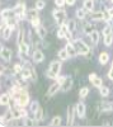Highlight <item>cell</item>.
Returning <instances> with one entry per match:
<instances>
[{
	"label": "cell",
	"instance_id": "obj_4",
	"mask_svg": "<svg viewBox=\"0 0 113 127\" xmlns=\"http://www.w3.org/2000/svg\"><path fill=\"white\" fill-rule=\"evenodd\" d=\"M54 17L57 20L58 24H62L64 20L66 19V12H65V10H55V12H54Z\"/></svg>",
	"mask_w": 113,
	"mask_h": 127
},
{
	"label": "cell",
	"instance_id": "obj_37",
	"mask_svg": "<svg viewBox=\"0 0 113 127\" xmlns=\"http://www.w3.org/2000/svg\"><path fill=\"white\" fill-rule=\"evenodd\" d=\"M23 123H24V126H33V125H34V121H32L30 118H27V117H24V121H23Z\"/></svg>",
	"mask_w": 113,
	"mask_h": 127
},
{
	"label": "cell",
	"instance_id": "obj_22",
	"mask_svg": "<svg viewBox=\"0 0 113 127\" xmlns=\"http://www.w3.org/2000/svg\"><path fill=\"white\" fill-rule=\"evenodd\" d=\"M58 57H60V60H66L69 57V52L66 51V48L58 51Z\"/></svg>",
	"mask_w": 113,
	"mask_h": 127
},
{
	"label": "cell",
	"instance_id": "obj_13",
	"mask_svg": "<svg viewBox=\"0 0 113 127\" xmlns=\"http://www.w3.org/2000/svg\"><path fill=\"white\" fill-rule=\"evenodd\" d=\"M65 48H66V51L69 52V56H70V57H74V56H76L78 51H76V48H75V46H74V45H71V43H67Z\"/></svg>",
	"mask_w": 113,
	"mask_h": 127
},
{
	"label": "cell",
	"instance_id": "obj_31",
	"mask_svg": "<svg viewBox=\"0 0 113 127\" xmlns=\"http://www.w3.org/2000/svg\"><path fill=\"white\" fill-rule=\"evenodd\" d=\"M39 108V104H38V102H32V103H30V111H32L33 113L37 111Z\"/></svg>",
	"mask_w": 113,
	"mask_h": 127
},
{
	"label": "cell",
	"instance_id": "obj_19",
	"mask_svg": "<svg viewBox=\"0 0 113 127\" xmlns=\"http://www.w3.org/2000/svg\"><path fill=\"white\" fill-rule=\"evenodd\" d=\"M108 59H109V55L107 54V52H102V54L99 55V62L102 64V65H104V64H107Z\"/></svg>",
	"mask_w": 113,
	"mask_h": 127
},
{
	"label": "cell",
	"instance_id": "obj_11",
	"mask_svg": "<svg viewBox=\"0 0 113 127\" xmlns=\"http://www.w3.org/2000/svg\"><path fill=\"white\" fill-rule=\"evenodd\" d=\"M28 51H29V47H28V45L26 43V42L19 45V55H20V57H24L28 54Z\"/></svg>",
	"mask_w": 113,
	"mask_h": 127
},
{
	"label": "cell",
	"instance_id": "obj_15",
	"mask_svg": "<svg viewBox=\"0 0 113 127\" xmlns=\"http://www.w3.org/2000/svg\"><path fill=\"white\" fill-rule=\"evenodd\" d=\"M43 59H45V56H43V54H42V51L36 50L34 54H33V60H34L36 62H42Z\"/></svg>",
	"mask_w": 113,
	"mask_h": 127
},
{
	"label": "cell",
	"instance_id": "obj_34",
	"mask_svg": "<svg viewBox=\"0 0 113 127\" xmlns=\"http://www.w3.org/2000/svg\"><path fill=\"white\" fill-rule=\"evenodd\" d=\"M23 37H24V31H20L19 34H18V39H17V42H18L19 45L23 43Z\"/></svg>",
	"mask_w": 113,
	"mask_h": 127
},
{
	"label": "cell",
	"instance_id": "obj_21",
	"mask_svg": "<svg viewBox=\"0 0 113 127\" xmlns=\"http://www.w3.org/2000/svg\"><path fill=\"white\" fill-rule=\"evenodd\" d=\"M10 102V94H3L1 95V100H0V103H1V105H8Z\"/></svg>",
	"mask_w": 113,
	"mask_h": 127
},
{
	"label": "cell",
	"instance_id": "obj_32",
	"mask_svg": "<svg viewBox=\"0 0 113 127\" xmlns=\"http://www.w3.org/2000/svg\"><path fill=\"white\" fill-rule=\"evenodd\" d=\"M30 23H32V26L33 27H38L39 26V18L38 17H34V18H32V19H30Z\"/></svg>",
	"mask_w": 113,
	"mask_h": 127
},
{
	"label": "cell",
	"instance_id": "obj_1",
	"mask_svg": "<svg viewBox=\"0 0 113 127\" xmlns=\"http://www.w3.org/2000/svg\"><path fill=\"white\" fill-rule=\"evenodd\" d=\"M14 99H15L17 105H19V107H24V105L28 103V100H29V97H28L27 92L20 90L17 95H14Z\"/></svg>",
	"mask_w": 113,
	"mask_h": 127
},
{
	"label": "cell",
	"instance_id": "obj_8",
	"mask_svg": "<svg viewBox=\"0 0 113 127\" xmlns=\"http://www.w3.org/2000/svg\"><path fill=\"white\" fill-rule=\"evenodd\" d=\"M74 123V107L73 105H69L67 108V125L71 126Z\"/></svg>",
	"mask_w": 113,
	"mask_h": 127
},
{
	"label": "cell",
	"instance_id": "obj_18",
	"mask_svg": "<svg viewBox=\"0 0 113 127\" xmlns=\"http://www.w3.org/2000/svg\"><path fill=\"white\" fill-rule=\"evenodd\" d=\"M90 39H91V42H93L94 45H97L98 42H99V33H98L97 31H93L90 33Z\"/></svg>",
	"mask_w": 113,
	"mask_h": 127
},
{
	"label": "cell",
	"instance_id": "obj_35",
	"mask_svg": "<svg viewBox=\"0 0 113 127\" xmlns=\"http://www.w3.org/2000/svg\"><path fill=\"white\" fill-rule=\"evenodd\" d=\"M84 10H85V9H84ZM84 10H83V9H79L78 12H76V17H78L79 19H83V18L85 17V12H84Z\"/></svg>",
	"mask_w": 113,
	"mask_h": 127
},
{
	"label": "cell",
	"instance_id": "obj_3",
	"mask_svg": "<svg viewBox=\"0 0 113 127\" xmlns=\"http://www.w3.org/2000/svg\"><path fill=\"white\" fill-rule=\"evenodd\" d=\"M75 48H76V51H78V54H80V55H88L89 54V47L84 43L83 41H80V39H78L76 42H75Z\"/></svg>",
	"mask_w": 113,
	"mask_h": 127
},
{
	"label": "cell",
	"instance_id": "obj_36",
	"mask_svg": "<svg viewBox=\"0 0 113 127\" xmlns=\"http://www.w3.org/2000/svg\"><path fill=\"white\" fill-rule=\"evenodd\" d=\"M91 18L95 19V20H100V19H103V13H94L93 15H91Z\"/></svg>",
	"mask_w": 113,
	"mask_h": 127
},
{
	"label": "cell",
	"instance_id": "obj_2",
	"mask_svg": "<svg viewBox=\"0 0 113 127\" xmlns=\"http://www.w3.org/2000/svg\"><path fill=\"white\" fill-rule=\"evenodd\" d=\"M60 70H61V64H60L58 61H54L52 64H51L50 70H48V72H47L48 78H51V79H55V78L58 75Z\"/></svg>",
	"mask_w": 113,
	"mask_h": 127
},
{
	"label": "cell",
	"instance_id": "obj_23",
	"mask_svg": "<svg viewBox=\"0 0 113 127\" xmlns=\"http://www.w3.org/2000/svg\"><path fill=\"white\" fill-rule=\"evenodd\" d=\"M67 28H69V31L70 32H74L75 31V28H76V23H75V20L74 19H70L69 22H67Z\"/></svg>",
	"mask_w": 113,
	"mask_h": 127
},
{
	"label": "cell",
	"instance_id": "obj_33",
	"mask_svg": "<svg viewBox=\"0 0 113 127\" xmlns=\"http://www.w3.org/2000/svg\"><path fill=\"white\" fill-rule=\"evenodd\" d=\"M60 123H61V118L58 117V116L57 117H54V120L51 121V126H58Z\"/></svg>",
	"mask_w": 113,
	"mask_h": 127
},
{
	"label": "cell",
	"instance_id": "obj_44",
	"mask_svg": "<svg viewBox=\"0 0 113 127\" xmlns=\"http://www.w3.org/2000/svg\"><path fill=\"white\" fill-rule=\"evenodd\" d=\"M112 69H113V65H112Z\"/></svg>",
	"mask_w": 113,
	"mask_h": 127
},
{
	"label": "cell",
	"instance_id": "obj_10",
	"mask_svg": "<svg viewBox=\"0 0 113 127\" xmlns=\"http://www.w3.org/2000/svg\"><path fill=\"white\" fill-rule=\"evenodd\" d=\"M76 113L80 118H84V116H85V105L84 103H78L76 104Z\"/></svg>",
	"mask_w": 113,
	"mask_h": 127
},
{
	"label": "cell",
	"instance_id": "obj_20",
	"mask_svg": "<svg viewBox=\"0 0 113 127\" xmlns=\"http://www.w3.org/2000/svg\"><path fill=\"white\" fill-rule=\"evenodd\" d=\"M93 6H94V1L93 0H84V9L85 10H93Z\"/></svg>",
	"mask_w": 113,
	"mask_h": 127
},
{
	"label": "cell",
	"instance_id": "obj_5",
	"mask_svg": "<svg viewBox=\"0 0 113 127\" xmlns=\"http://www.w3.org/2000/svg\"><path fill=\"white\" fill-rule=\"evenodd\" d=\"M60 87H61V84L60 83H55V84H52L50 88H48V92H47V97H52V95H55L57 92H58V89H60Z\"/></svg>",
	"mask_w": 113,
	"mask_h": 127
},
{
	"label": "cell",
	"instance_id": "obj_42",
	"mask_svg": "<svg viewBox=\"0 0 113 127\" xmlns=\"http://www.w3.org/2000/svg\"><path fill=\"white\" fill-rule=\"evenodd\" d=\"M65 79H66L65 76H61V78H58V79H57V83H60V84H62V83L65 81Z\"/></svg>",
	"mask_w": 113,
	"mask_h": 127
},
{
	"label": "cell",
	"instance_id": "obj_39",
	"mask_svg": "<svg viewBox=\"0 0 113 127\" xmlns=\"http://www.w3.org/2000/svg\"><path fill=\"white\" fill-rule=\"evenodd\" d=\"M22 66H20V65H18V64H15V65H14V71L15 72H22Z\"/></svg>",
	"mask_w": 113,
	"mask_h": 127
},
{
	"label": "cell",
	"instance_id": "obj_30",
	"mask_svg": "<svg viewBox=\"0 0 113 127\" xmlns=\"http://www.w3.org/2000/svg\"><path fill=\"white\" fill-rule=\"evenodd\" d=\"M111 109H112V105L109 103H102L100 111H111Z\"/></svg>",
	"mask_w": 113,
	"mask_h": 127
},
{
	"label": "cell",
	"instance_id": "obj_40",
	"mask_svg": "<svg viewBox=\"0 0 113 127\" xmlns=\"http://www.w3.org/2000/svg\"><path fill=\"white\" fill-rule=\"evenodd\" d=\"M64 3H65V0H55V4H56L57 6H62Z\"/></svg>",
	"mask_w": 113,
	"mask_h": 127
},
{
	"label": "cell",
	"instance_id": "obj_6",
	"mask_svg": "<svg viewBox=\"0 0 113 127\" xmlns=\"http://www.w3.org/2000/svg\"><path fill=\"white\" fill-rule=\"evenodd\" d=\"M89 79H90L91 83H93L94 87H97V88H100V87H102V79L98 78L95 74H90V75H89Z\"/></svg>",
	"mask_w": 113,
	"mask_h": 127
},
{
	"label": "cell",
	"instance_id": "obj_41",
	"mask_svg": "<svg viewBox=\"0 0 113 127\" xmlns=\"http://www.w3.org/2000/svg\"><path fill=\"white\" fill-rule=\"evenodd\" d=\"M65 3H66L67 5H74V3H75V0H65Z\"/></svg>",
	"mask_w": 113,
	"mask_h": 127
},
{
	"label": "cell",
	"instance_id": "obj_29",
	"mask_svg": "<svg viewBox=\"0 0 113 127\" xmlns=\"http://www.w3.org/2000/svg\"><path fill=\"white\" fill-rule=\"evenodd\" d=\"M88 94H89V89L88 88H83V89H80V92H79V95L81 98H85Z\"/></svg>",
	"mask_w": 113,
	"mask_h": 127
},
{
	"label": "cell",
	"instance_id": "obj_16",
	"mask_svg": "<svg viewBox=\"0 0 113 127\" xmlns=\"http://www.w3.org/2000/svg\"><path fill=\"white\" fill-rule=\"evenodd\" d=\"M36 31H37V34H38L41 38H45L46 34H47V31H46V28H45L43 26H38V27L36 28Z\"/></svg>",
	"mask_w": 113,
	"mask_h": 127
},
{
	"label": "cell",
	"instance_id": "obj_24",
	"mask_svg": "<svg viewBox=\"0 0 113 127\" xmlns=\"http://www.w3.org/2000/svg\"><path fill=\"white\" fill-rule=\"evenodd\" d=\"M112 42H113V34L111 33V34H108V36H104V45L106 46H111L112 45Z\"/></svg>",
	"mask_w": 113,
	"mask_h": 127
},
{
	"label": "cell",
	"instance_id": "obj_9",
	"mask_svg": "<svg viewBox=\"0 0 113 127\" xmlns=\"http://www.w3.org/2000/svg\"><path fill=\"white\" fill-rule=\"evenodd\" d=\"M67 32H70V31H69V28H67V26L61 24V27H60V28H58V31H57V37H58V38H64V37H66Z\"/></svg>",
	"mask_w": 113,
	"mask_h": 127
},
{
	"label": "cell",
	"instance_id": "obj_28",
	"mask_svg": "<svg viewBox=\"0 0 113 127\" xmlns=\"http://www.w3.org/2000/svg\"><path fill=\"white\" fill-rule=\"evenodd\" d=\"M43 8H45V1H43V0H37V1H36V9L41 10Z\"/></svg>",
	"mask_w": 113,
	"mask_h": 127
},
{
	"label": "cell",
	"instance_id": "obj_26",
	"mask_svg": "<svg viewBox=\"0 0 113 127\" xmlns=\"http://www.w3.org/2000/svg\"><path fill=\"white\" fill-rule=\"evenodd\" d=\"M42 116H43V111H42V108H38V109L34 112V117H36L37 121L42 120Z\"/></svg>",
	"mask_w": 113,
	"mask_h": 127
},
{
	"label": "cell",
	"instance_id": "obj_12",
	"mask_svg": "<svg viewBox=\"0 0 113 127\" xmlns=\"http://www.w3.org/2000/svg\"><path fill=\"white\" fill-rule=\"evenodd\" d=\"M1 15H3L4 19H10V18H13L17 14H15L14 10H12V9H4L3 12H1Z\"/></svg>",
	"mask_w": 113,
	"mask_h": 127
},
{
	"label": "cell",
	"instance_id": "obj_27",
	"mask_svg": "<svg viewBox=\"0 0 113 127\" xmlns=\"http://www.w3.org/2000/svg\"><path fill=\"white\" fill-rule=\"evenodd\" d=\"M84 32L86 34H90L91 32H93V26H91L90 23H86L85 26H84Z\"/></svg>",
	"mask_w": 113,
	"mask_h": 127
},
{
	"label": "cell",
	"instance_id": "obj_43",
	"mask_svg": "<svg viewBox=\"0 0 113 127\" xmlns=\"http://www.w3.org/2000/svg\"><path fill=\"white\" fill-rule=\"evenodd\" d=\"M109 10V14H111V17H113V8H111V9H108Z\"/></svg>",
	"mask_w": 113,
	"mask_h": 127
},
{
	"label": "cell",
	"instance_id": "obj_7",
	"mask_svg": "<svg viewBox=\"0 0 113 127\" xmlns=\"http://www.w3.org/2000/svg\"><path fill=\"white\" fill-rule=\"evenodd\" d=\"M1 57H3V60L9 61L12 59V50L6 48V47H1Z\"/></svg>",
	"mask_w": 113,
	"mask_h": 127
},
{
	"label": "cell",
	"instance_id": "obj_17",
	"mask_svg": "<svg viewBox=\"0 0 113 127\" xmlns=\"http://www.w3.org/2000/svg\"><path fill=\"white\" fill-rule=\"evenodd\" d=\"M12 31H13V27L12 26H9V27H5L3 29V38L4 39H8L10 37V33H12Z\"/></svg>",
	"mask_w": 113,
	"mask_h": 127
},
{
	"label": "cell",
	"instance_id": "obj_38",
	"mask_svg": "<svg viewBox=\"0 0 113 127\" xmlns=\"http://www.w3.org/2000/svg\"><path fill=\"white\" fill-rule=\"evenodd\" d=\"M112 33V27L111 26H107L104 29H103V34L104 36H108V34H111Z\"/></svg>",
	"mask_w": 113,
	"mask_h": 127
},
{
	"label": "cell",
	"instance_id": "obj_25",
	"mask_svg": "<svg viewBox=\"0 0 113 127\" xmlns=\"http://www.w3.org/2000/svg\"><path fill=\"white\" fill-rule=\"evenodd\" d=\"M99 93H100L102 97H107V95L109 94V89L107 87H100L99 88Z\"/></svg>",
	"mask_w": 113,
	"mask_h": 127
},
{
	"label": "cell",
	"instance_id": "obj_14",
	"mask_svg": "<svg viewBox=\"0 0 113 127\" xmlns=\"http://www.w3.org/2000/svg\"><path fill=\"white\" fill-rule=\"evenodd\" d=\"M71 85H73V79H71V78H66L65 81L61 84V87H62V90L64 92H67L71 88Z\"/></svg>",
	"mask_w": 113,
	"mask_h": 127
}]
</instances>
